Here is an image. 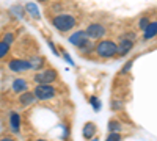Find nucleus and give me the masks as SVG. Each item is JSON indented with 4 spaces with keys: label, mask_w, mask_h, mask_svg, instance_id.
Wrapping results in <instances>:
<instances>
[{
    "label": "nucleus",
    "mask_w": 157,
    "mask_h": 141,
    "mask_svg": "<svg viewBox=\"0 0 157 141\" xmlns=\"http://www.w3.org/2000/svg\"><path fill=\"white\" fill-rule=\"evenodd\" d=\"M52 24L55 25V28L61 33H66L75 27V17L72 14H58L54 17Z\"/></svg>",
    "instance_id": "obj_1"
},
{
    "label": "nucleus",
    "mask_w": 157,
    "mask_h": 141,
    "mask_svg": "<svg viewBox=\"0 0 157 141\" xmlns=\"http://www.w3.org/2000/svg\"><path fill=\"white\" fill-rule=\"evenodd\" d=\"M96 54L101 57V58H112L118 54V46L110 41V39H104L98 44L96 47Z\"/></svg>",
    "instance_id": "obj_2"
},
{
    "label": "nucleus",
    "mask_w": 157,
    "mask_h": 141,
    "mask_svg": "<svg viewBox=\"0 0 157 141\" xmlns=\"http://www.w3.org/2000/svg\"><path fill=\"white\" fill-rule=\"evenodd\" d=\"M35 97L38 100H49L52 97H55L57 94V89L52 86L50 83H39L36 88H35V91H33Z\"/></svg>",
    "instance_id": "obj_3"
},
{
    "label": "nucleus",
    "mask_w": 157,
    "mask_h": 141,
    "mask_svg": "<svg viewBox=\"0 0 157 141\" xmlns=\"http://www.w3.org/2000/svg\"><path fill=\"white\" fill-rule=\"evenodd\" d=\"M105 32L107 30L102 24H91L85 30V33H86V36L90 38V39H101V38L105 35Z\"/></svg>",
    "instance_id": "obj_4"
},
{
    "label": "nucleus",
    "mask_w": 157,
    "mask_h": 141,
    "mask_svg": "<svg viewBox=\"0 0 157 141\" xmlns=\"http://www.w3.org/2000/svg\"><path fill=\"white\" fill-rule=\"evenodd\" d=\"M57 80V72L54 69H44L41 72H38L35 75V82L39 85V83H52Z\"/></svg>",
    "instance_id": "obj_5"
},
{
    "label": "nucleus",
    "mask_w": 157,
    "mask_h": 141,
    "mask_svg": "<svg viewBox=\"0 0 157 141\" xmlns=\"http://www.w3.org/2000/svg\"><path fill=\"white\" fill-rule=\"evenodd\" d=\"M69 43H71L72 46H75V47L80 49L82 46H85V44H88V43H90V38L86 36V33H85V32H75L74 35H71Z\"/></svg>",
    "instance_id": "obj_6"
},
{
    "label": "nucleus",
    "mask_w": 157,
    "mask_h": 141,
    "mask_svg": "<svg viewBox=\"0 0 157 141\" xmlns=\"http://www.w3.org/2000/svg\"><path fill=\"white\" fill-rule=\"evenodd\" d=\"M8 68L13 72H25V71L32 69L30 68V61H25V60H11Z\"/></svg>",
    "instance_id": "obj_7"
},
{
    "label": "nucleus",
    "mask_w": 157,
    "mask_h": 141,
    "mask_svg": "<svg viewBox=\"0 0 157 141\" xmlns=\"http://www.w3.org/2000/svg\"><path fill=\"white\" fill-rule=\"evenodd\" d=\"M35 100H36V97H35V94L30 93V91H24V93L19 96V102H21V105H22V107H29V105H32Z\"/></svg>",
    "instance_id": "obj_8"
},
{
    "label": "nucleus",
    "mask_w": 157,
    "mask_h": 141,
    "mask_svg": "<svg viewBox=\"0 0 157 141\" xmlns=\"http://www.w3.org/2000/svg\"><path fill=\"white\" fill-rule=\"evenodd\" d=\"M10 125H11L13 132L19 133V130H21V116L17 113H11L10 114Z\"/></svg>",
    "instance_id": "obj_9"
},
{
    "label": "nucleus",
    "mask_w": 157,
    "mask_h": 141,
    "mask_svg": "<svg viewBox=\"0 0 157 141\" xmlns=\"http://www.w3.org/2000/svg\"><path fill=\"white\" fill-rule=\"evenodd\" d=\"M143 32H145L143 33V38H145V39H151V38H154L157 35V20L155 22H149L148 27Z\"/></svg>",
    "instance_id": "obj_10"
},
{
    "label": "nucleus",
    "mask_w": 157,
    "mask_h": 141,
    "mask_svg": "<svg viewBox=\"0 0 157 141\" xmlns=\"http://www.w3.org/2000/svg\"><path fill=\"white\" fill-rule=\"evenodd\" d=\"M94 133H96V125L93 122H86L83 125V138L85 139H91L94 136Z\"/></svg>",
    "instance_id": "obj_11"
},
{
    "label": "nucleus",
    "mask_w": 157,
    "mask_h": 141,
    "mask_svg": "<svg viewBox=\"0 0 157 141\" xmlns=\"http://www.w3.org/2000/svg\"><path fill=\"white\" fill-rule=\"evenodd\" d=\"M27 88H29V85L24 79H17L13 82V91L14 93H24V91H27Z\"/></svg>",
    "instance_id": "obj_12"
},
{
    "label": "nucleus",
    "mask_w": 157,
    "mask_h": 141,
    "mask_svg": "<svg viewBox=\"0 0 157 141\" xmlns=\"http://www.w3.org/2000/svg\"><path fill=\"white\" fill-rule=\"evenodd\" d=\"M134 46V41L132 39H123L120 43V47H118V54H121V55H126L130 49H132Z\"/></svg>",
    "instance_id": "obj_13"
},
{
    "label": "nucleus",
    "mask_w": 157,
    "mask_h": 141,
    "mask_svg": "<svg viewBox=\"0 0 157 141\" xmlns=\"http://www.w3.org/2000/svg\"><path fill=\"white\" fill-rule=\"evenodd\" d=\"M30 68H32V69H41V68H43V58H41V57H35V58L30 61Z\"/></svg>",
    "instance_id": "obj_14"
},
{
    "label": "nucleus",
    "mask_w": 157,
    "mask_h": 141,
    "mask_svg": "<svg viewBox=\"0 0 157 141\" xmlns=\"http://www.w3.org/2000/svg\"><path fill=\"white\" fill-rule=\"evenodd\" d=\"M27 11L30 13L35 19H39V13H38V9H36V6H35L33 3H29V5H27Z\"/></svg>",
    "instance_id": "obj_15"
},
{
    "label": "nucleus",
    "mask_w": 157,
    "mask_h": 141,
    "mask_svg": "<svg viewBox=\"0 0 157 141\" xmlns=\"http://www.w3.org/2000/svg\"><path fill=\"white\" fill-rule=\"evenodd\" d=\"M8 50H10V44H6L5 41L0 43V58H3L8 54Z\"/></svg>",
    "instance_id": "obj_16"
},
{
    "label": "nucleus",
    "mask_w": 157,
    "mask_h": 141,
    "mask_svg": "<svg viewBox=\"0 0 157 141\" xmlns=\"http://www.w3.org/2000/svg\"><path fill=\"white\" fill-rule=\"evenodd\" d=\"M109 130L110 132H120L121 130V124L116 122V121H110L109 122Z\"/></svg>",
    "instance_id": "obj_17"
},
{
    "label": "nucleus",
    "mask_w": 157,
    "mask_h": 141,
    "mask_svg": "<svg viewBox=\"0 0 157 141\" xmlns=\"http://www.w3.org/2000/svg\"><path fill=\"white\" fill-rule=\"evenodd\" d=\"M105 141H121V135L118 133V132H112V133L107 136Z\"/></svg>",
    "instance_id": "obj_18"
},
{
    "label": "nucleus",
    "mask_w": 157,
    "mask_h": 141,
    "mask_svg": "<svg viewBox=\"0 0 157 141\" xmlns=\"http://www.w3.org/2000/svg\"><path fill=\"white\" fill-rule=\"evenodd\" d=\"M148 24H149L148 17H141V20H140V28H141V30H145V28L148 27Z\"/></svg>",
    "instance_id": "obj_19"
},
{
    "label": "nucleus",
    "mask_w": 157,
    "mask_h": 141,
    "mask_svg": "<svg viewBox=\"0 0 157 141\" xmlns=\"http://www.w3.org/2000/svg\"><path fill=\"white\" fill-rule=\"evenodd\" d=\"M13 39H14V36H13L11 33H8V35H5V39H3V41H5L6 44H11V43H13Z\"/></svg>",
    "instance_id": "obj_20"
},
{
    "label": "nucleus",
    "mask_w": 157,
    "mask_h": 141,
    "mask_svg": "<svg viewBox=\"0 0 157 141\" xmlns=\"http://www.w3.org/2000/svg\"><path fill=\"white\" fill-rule=\"evenodd\" d=\"M0 141H14V139H13V138H2Z\"/></svg>",
    "instance_id": "obj_21"
},
{
    "label": "nucleus",
    "mask_w": 157,
    "mask_h": 141,
    "mask_svg": "<svg viewBox=\"0 0 157 141\" xmlns=\"http://www.w3.org/2000/svg\"><path fill=\"white\" fill-rule=\"evenodd\" d=\"M36 141H47V139H36Z\"/></svg>",
    "instance_id": "obj_22"
},
{
    "label": "nucleus",
    "mask_w": 157,
    "mask_h": 141,
    "mask_svg": "<svg viewBox=\"0 0 157 141\" xmlns=\"http://www.w3.org/2000/svg\"><path fill=\"white\" fill-rule=\"evenodd\" d=\"M39 2H47V0H39Z\"/></svg>",
    "instance_id": "obj_23"
},
{
    "label": "nucleus",
    "mask_w": 157,
    "mask_h": 141,
    "mask_svg": "<svg viewBox=\"0 0 157 141\" xmlns=\"http://www.w3.org/2000/svg\"><path fill=\"white\" fill-rule=\"evenodd\" d=\"M93 141H96V139H93Z\"/></svg>",
    "instance_id": "obj_24"
}]
</instances>
